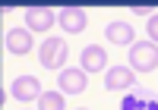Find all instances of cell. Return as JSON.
Returning <instances> with one entry per match:
<instances>
[{
	"label": "cell",
	"mask_w": 158,
	"mask_h": 110,
	"mask_svg": "<svg viewBox=\"0 0 158 110\" xmlns=\"http://www.w3.org/2000/svg\"><path fill=\"white\" fill-rule=\"evenodd\" d=\"M130 69L133 73L158 69V44H152V41H136V44L130 47Z\"/></svg>",
	"instance_id": "1"
},
{
	"label": "cell",
	"mask_w": 158,
	"mask_h": 110,
	"mask_svg": "<svg viewBox=\"0 0 158 110\" xmlns=\"http://www.w3.org/2000/svg\"><path fill=\"white\" fill-rule=\"evenodd\" d=\"M38 110H67L63 107V91H44L38 98Z\"/></svg>",
	"instance_id": "12"
},
{
	"label": "cell",
	"mask_w": 158,
	"mask_h": 110,
	"mask_svg": "<svg viewBox=\"0 0 158 110\" xmlns=\"http://www.w3.org/2000/svg\"><path fill=\"white\" fill-rule=\"evenodd\" d=\"M79 110H85V107H79Z\"/></svg>",
	"instance_id": "15"
},
{
	"label": "cell",
	"mask_w": 158,
	"mask_h": 110,
	"mask_svg": "<svg viewBox=\"0 0 158 110\" xmlns=\"http://www.w3.org/2000/svg\"><path fill=\"white\" fill-rule=\"evenodd\" d=\"M82 66L79 69H85V73H101L104 69V63H108V53H104V47L101 44H89V47H82Z\"/></svg>",
	"instance_id": "6"
},
{
	"label": "cell",
	"mask_w": 158,
	"mask_h": 110,
	"mask_svg": "<svg viewBox=\"0 0 158 110\" xmlns=\"http://www.w3.org/2000/svg\"><path fill=\"white\" fill-rule=\"evenodd\" d=\"M104 35H108L111 44H130L133 47V25H127V22H108L104 25Z\"/></svg>",
	"instance_id": "10"
},
{
	"label": "cell",
	"mask_w": 158,
	"mask_h": 110,
	"mask_svg": "<svg viewBox=\"0 0 158 110\" xmlns=\"http://www.w3.org/2000/svg\"><path fill=\"white\" fill-rule=\"evenodd\" d=\"M57 85L63 94H79V91H85V69H63L60 79H57Z\"/></svg>",
	"instance_id": "7"
},
{
	"label": "cell",
	"mask_w": 158,
	"mask_h": 110,
	"mask_svg": "<svg viewBox=\"0 0 158 110\" xmlns=\"http://www.w3.org/2000/svg\"><path fill=\"white\" fill-rule=\"evenodd\" d=\"M152 10H155V6H133V13H139V16H149Z\"/></svg>",
	"instance_id": "14"
},
{
	"label": "cell",
	"mask_w": 158,
	"mask_h": 110,
	"mask_svg": "<svg viewBox=\"0 0 158 110\" xmlns=\"http://www.w3.org/2000/svg\"><path fill=\"white\" fill-rule=\"evenodd\" d=\"M38 57H41L44 69H63V63H67V41L63 38H48L41 44V50H38Z\"/></svg>",
	"instance_id": "2"
},
{
	"label": "cell",
	"mask_w": 158,
	"mask_h": 110,
	"mask_svg": "<svg viewBox=\"0 0 158 110\" xmlns=\"http://www.w3.org/2000/svg\"><path fill=\"white\" fill-rule=\"evenodd\" d=\"M120 110H158V101L146 91H133L120 101Z\"/></svg>",
	"instance_id": "11"
},
{
	"label": "cell",
	"mask_w": 158,
	"mask_h": 110,
	"mask_svg": "<svg viewBox=\"0 0 158 110\" xmlns=\"http://www.w3.org/2000/svg\"><path fill=\"white\" fill-rule=\"evenodd\" d=\"M57 22H60V29L67 35H82V29L89 25V16H85V10H79V6H67V10L57 13Z\"/></svg>",
	"instance_id": "3"
},
{
	"label": "cell",
	"mask_w": 158,
	"mask_h": 110,
	"mask_svg": "<svg viewBox=\"0 0 158 110\" xmlns=\"http://www.w3.org/2000/svg\"><path fill=\"white\" fill-rule=\"evenodd\" d=\"M10 94H13L16 101H38L44 91H41V82H38L35 76H19L16 82H13Z\"/></svg>",
	"instance_id": "4"
},
{
	"label": "cell",
	"mask_w": 158,
	"mask_h": 110,
	"mask_svg": "<svg viewBox=\"0 0 158 110\" xmlns=\"http://www.w3.org/2000/svg\"><path fill=\"white\" fill-rule=\"evenodd\" d=\"M146 32H149V41H152V44H158V16H149Z\"/></svg>",
	"instance_id": "13"
},
{
	"label": "cell",
	"mask_w": 158,
	"mask_h": 110,
	"mask_svg": "<svg viewBox=\"0 0 158 110\" xmlns=\"http://www.w3.org/2000/svg\"><path fill=\"white\" fill-rule=\"evenodd\" d=\"M25 25H29L32 32H48L51 25H54V10H48V6L25 10Z\"/></svg>",
	"instance_id": "8"
},
{
	"label": "cell",
	"mask_w": 158,
	"mask_h": 110,
	"mask_svg": "<svg viewBox=\"0 0 158 110\" xmlns=\"http://www.w3.org/2000/svg\"><path fill=\"white\" fill-rule=\"evenodd\" d=\"M133 85H136V76L130 66H111L108 76H104V88H111V91H127Z\"/></svg>",
	"instance_id": "5"
},
{
	"label": "cell",
	"mask_w": 158,
	"mask_h": 110,
	"mask_svg": "<svg viewBox=\"0 0 158 110\" xmlns=\"http://www.w3.org/2000/svg\"><path fill=\"white\" fill-rule=\"evenodd\" d=\"M6 50L16 53V57L29 53V50H32V35L25 32V29H10V32H6Z\"/></svg>",
	"instance_id": "9"
}]
</instances>
